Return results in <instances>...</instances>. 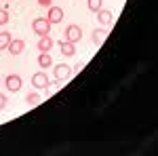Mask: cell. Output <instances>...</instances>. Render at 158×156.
Masks as SVG:
<instances>
[{
    "instance_id": "obj_1",
    "label": "cell",
    "mask_w": 158,
    "mask_h": 156,
    "mask_svg": "<svg viewBox=\"0 0 158 156\" xmlns=\"http://www.w3.org/2000/svg\"><path fill=\"white\" fill-rule=\"evenodd\" d=\"M32 30L36 32L38 36H44V34H49V32H51V23L47 21V19H40V17H38V19L32 21Z\"/></svg>"
},
{
    "instance_id": "obj_2",
    "label": "cell",
    "mask_w": 158,
    "mask_h": 156,
    "mask_svg": "<svg viewBox=\"0 0 158 156\" xmlns=\"http://www.w3.org/2000/svg\"><path fill=\"white\" fill-rule=\"evenodd\" d=\"M80 38H82V30H80L78 25H68V27H65V40H70V42L76 44Z\"/></svg>"
},
{
    "instance_id": "obj_3",
    "label": "cell",
    "mask_w": 158,
    "mask_h": 156,
    "mask_svg": "<svg viewBox=\"0 0 158 156\" xmlns=\"http://www.w3.org/2000/svg\"><path fill=\"white\" fill-rule=\"evenodd\" d=\"M21 86H23L21 76H17V74H9L6 76V89L9 91H21Z\"/></svg>"
},
{
    "instance_id": "obj_4",
    "label": "cell",
    "mask_w": 158,
    "mask_h": 156,
    "mask_svg": "<svg viewBox=\"0 0 158 156\" xmlns=\"http://www.w3.org/2000/svg\"><path fill=\"white\" fill-rule=\"evenodd\" d=\"M61 19H63V11H61L59 6H49V15H47V21L53 25V23H59Z\"/></svg>"
},
{
    "instance_id": "obj_5",
    "label": "cell",
    "mask_w": 158,
    "mask_h": 156,
    "mask_svg": "<svg viewBox=\"0 0 158 156\" xmlns=\"http://www.w3.org/2000/svg\"><path fill=\"white\" fill-rule=\"evenodd\" d=\"M53 44H55V40L49 34H44V36H40V40H38V51L40 53H49L51 48H53Z\"/></svg>"
},
{
    "instance_id": "obj_6",
    "label": "cell",
    "mask_w": 158,
    "mask_h": 156,
    "mask_svg": "<svg viewBox=\"0 0 158 156\" xmlns=\"http://www.w3.org/2000/svg\"><path fill=\"white\" fill-rule=\"evenodd\" d=\"M32 84H34V89H44L49 84V76L44 72H36L32 76Z\"/></svg>"
},
{
    "instance_id": "obj_7",
    "label": "cell",
    "mask_w": 158,
    "mask_h": 156,
    "mask_svg": "<svg viewBox=\"0 0 158 156\" xmlns=\"http://www.w3.org/2000/svg\"><path fill=\"white\" fill-rule=\"evenodd\" d=\"M9 51H11V55H21L23 53V48H25V42L21 40V38H17V40H13L11 38V42H9Z\"/></svg>"
},
{
    "instance_id": "obj_8",
    "label": "cell",
    "mask_w": 158,
    "mask_h": 156,
    "mask_svg": "<svg viewBox=\"0 0 158 156\" xmlns=\"http://www.w3.org/2000/svg\"><path fill=\"white\" fill-rule=\"evenodd\" d=\"M70 74H72V68H70V65H65V63L55 65V78H57V80H65Z\"/></svg>"
},
{
    "instance_id": "obj_9",
    "label": "cell",
    "mask_w": 158,
    "mask_h": 156,
    "mask_svg": "<svg viewBox=\"0 0 158 156\" xmlns=\"http://www.w3.org/2000/svg\"><path fill=\"white\" fill-rule=\"evenodd\" d=\"M59 48H61V55L63 57H74L76 55V47H74V42H70V40H63L59 44Z\"/></svg>"
},
{
    "instance_id": "obj_10",
    "label": "cell",
    "mask_w": 158,
    "mask_h": 156,
    "mask_svg": "<svg viewBox=\"0 0 158 156\" xmlns=\"http://www.w3.org/2000/svg\"><path fill=\"white\" fill-rule=\"evenodd\" d=\"M97 19H99V23L110 25L112 21H114V15H112V11H108V9H99L97 11Z\"/></svg>"
},
{
    "instance_id": "obj_11",
    "label": "cell",
    "mask_w": 158,
    "mask_h": 156,
    "mask_svg": "<svg viewBox=\"0 0 158 156\" xmlns=\"http://www.w3.org/2000/svg\"><path fill=\"white\" fill-rule=\"evenodd\" d=\"M108 38V32L106 30H95L93 32V36H91V40H93V44L95 47H99V44H103V40Z\"/></svg>"
},
{
    "instance_id": "obj_12",
    "label": "cell",
    "mask_w": 158,
    "mask_h": 156,
    "mask_svg": "<svg viewBox=\"0 0 158 156\" xmlns=\"http://www.w3.org/2000/svg\"><path fill=\"white\" fill-rule=\"evenodd\" d=\"M38 65H40L42 70H47V68L53 65V59H51L49 53H40V57H38Z\"/></svg>"
},
{
    "instance_id": "obj_13",
    "label": "cell",
    "mask_w": 158,
    "mask_h": 156,
    "mask_svg": "<svg viewBox=\"0 0 158 156\" xmlns=\"http://www.w3.org/2000/svg\"><path fill=\"white\" fill-rule=\"evenodd\" d=\"M11 34H9V32H6V30H4V32H0V51H2V48H6L9 47V42H11Z\"/></svg>"
},
{
    "instance_id": "obj_14",
    "label": "cell",
    "mask_w": 158,
    "mask_h": 156,
    "mask_svg": "<svg viewBox=\"0 0 158 156\" xmlns=\"http://www.w3.org/2000/svg\"><path fill=\"white\" fill-rule=\"evenodd\" d=\"M25 101H27L30 106H36V103H40V95H38V93H30V95L25 97Z\"/></svg>"
},
{
    "instance_id": "obj_15",
    "label": "cell",
    "mask_w": 158,
    "mask_h": 156,
    "mask_svg": "<svg viewBox=\"0 0 158 156\" xmlns=\"http://www.w3.org/2000/svg\"><path fill=\"white\" fill-rule=\"evenodd\" d=\"M99 9H101V0H89V11L97 13Z\"/></svg>"
},
{
    "instance_id": "obj_16",
    "label": "cell",
    "mask_w": 158,
    "mask_h": 156,
    "mask_svg": "<svg viewBox=\"0 0 158 156\" xmlns=\"http://www.w3.org/2000/svg\"><path fill=\"white\" fill-rule=\"evenodd\" d=\"M6 21H9V13H6V9H0V25Z\"/></svg>"
},
{
    "instance_id": "obj_17",
    "label": "cell",
    "mask_w": 158,
    "mask_h": 156,
    "mask_svg": "<svg viewBox=\"0 0 158 156\" xmlns=\"http://www.w3.org/2000/svg\"><path fill=\"white\" fill-rule=\"evenodd\" d=\"M6 103H9V99H6V97L0 93V110H4V108H6Z\"/></svg>"
},
{
    "instance_id": "obj_18",
    "label": "cell",
    "mask_w": 158,
    "mask_h": 156,
    "mask_svg": "<svg viewBox=\"0 0 158 156\" xmlns=\"http://www.w3.org/2000/svg\"><path fill=\"white\" fill-rule=\"evenodd\" d=\"M82 68H85V61H80V63H76V68H74V70H72V74L80 72V70H82Z\"/></svg>"
},
{
    "instance_id": "obj_19",
    "label": "cell",
    "mask_w": 158,
    "mask_h": 156,
    "mask_svg": "<svg viewBox=\"0 0 158 156\" xmlns=\"http://www.w3.org/2000/svg\"><path fill=\"white\" fill-rule=\"evenodd\" d=\"M47 86H49L51 93H57V89H59V84H57V82H55V84H47Z\"/></svg>"
},
{
    "instance_id": "obj_20",
    "label": "cell",
    "mask_w": 158,
    "mask_h": 156,
    "mask_svg": "<svg viewBox=\"0 0 158 156\" xmlns=\"http://www.w3.org/2000/svg\"><path fill=\"white\" fill-rule=\"evenodd\" d=\"M40 6H51V0H38Z\"/></svg>"
}]
</instances>
